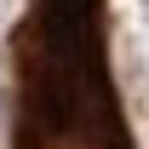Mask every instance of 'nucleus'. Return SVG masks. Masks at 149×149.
Wrapping results in <instances>:
<instances>
[{
    "label": "nucleus",
    "instance_id": "1",
    "mask_svg": "<svg viewBox=\"0 0 149 149\" xmlns=\"http://www.w3.org/2000/svg\"><path fill=\"white\" fill-rule=\"evenodd\" d=\"M12 74V149H132L109 74V0H29Z\"/></svg>",
    "mask_w": 149,
    "mask_h": 149
}]
</instances>
